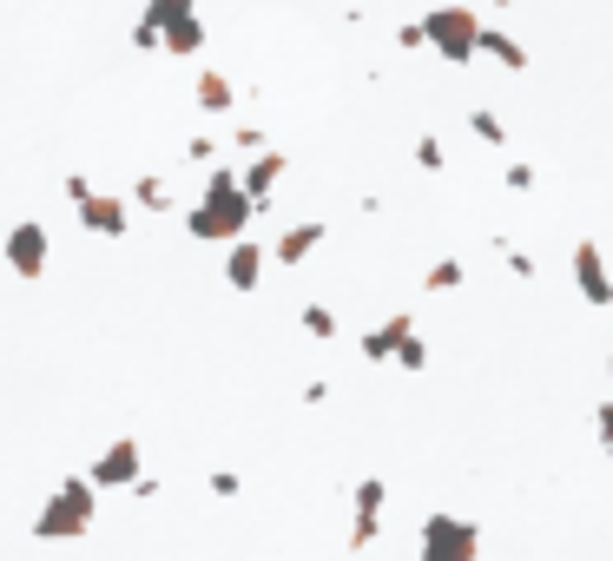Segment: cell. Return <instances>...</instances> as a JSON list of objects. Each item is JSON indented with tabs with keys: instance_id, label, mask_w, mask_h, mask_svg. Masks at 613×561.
<instances>
[{
	"instance_id": "obj_4",
	"label": "cell",
	"mask_w": 613,
	"mask_h": 561,
	"mask_svg": "<svg viewBox=\"0 0 613 561\" xmlns=\"http://www.w3.org/2000/svg\"><path fill=\"white\" fill-rule=\"evenodd\" d=\"M475 53H489V60H502L508 73H522V66H528V46H522L515 33H495V26H482V33H475Z\"/></svg>"
},
{
	"instance_id": "obj_5",
	"label": "cell",
	"mask_w": 613,
	"mask_h": 561,
	"mask_svg": "<svg viewBox=\"0 0 613 561\" xmlns=\"http://www.w3.org/2000/svg\"><path fill=\"white\" fill-rule=\"evenodd\" d=\"M456 284H462V265H456V258H442V265L429 271V291H456Z\"/></svg>"
},
{
	"instance_id": "obj_10",
	"label": "cell",
	"mask_w": 613,
	"mask_h": 561,
	"mask_svg": "<svg viewBox=\"0 0 613 561\" xmlns=\"http://www.w3.org/2000/svg\"><path fill=\"white\" fill-rule=\"evenodd\" d=\"M607 377H613V357H607Z\"/></svg>"
},
{
	"instance_id": "obj_9",
	"label": "cell",
	"mask_w": 613,
	"mask_h": 561,
	"mask_svg": "<svg viewBox=\"0 0 613 561\" xmlns=\"http://www.w3.org/2000/svg\"><path fill=\"white\" fill-rule=\"evenodd\" d=\"M594 430H601V443H613V403H601V410H594Z\"/></svg>"
},
{
	"instance_id": "obj_2",
	"label": "cell",
	"mask_w": 613,
	"mask_h": 561,
	"mask_svg": "<svg viewBox=\"0 0 613 561\" xmlns=\"http://www.w3.org/2000/svg\"><path fill=\"white\" fill-rule=\"evenodd\" d=\"M475 549H482L475 522H456V516H429V529H423V555H429V561H469Z\"/></svg>"
},
{
	"instance_id": "obj_6",
	"label": "cell",
	"mask_w": 613,
	"mask_h": 561,
	"mask_svg": "<svg viewBox=\"0 0 613 561\" xmlns=\"http://www.w3.org/2000/svg\"><path fill=\"white\" fill-rule=\"evenodd\" d=\"M475 132H482L489 145H508V132H502V119H495V112H475Z\"/></svg>"
},
{
	"instance_id": "obj_1",
	"label": "cell",
	"mask_w": 613,
	"mask_h": 561,
	"mask_svg": "<svg viewBox=\"0 0 613 561\" xmlns=\"http://www.w3.org/2000/svg\"><path fill=\"white\" fill-rule=\"evenodd\" d=\"M475 33H482V20L469 13V7H436L429 20H423V40L442 53V60H475Z\"/></svg>"
},
{
	"instance_id": "obj_7",
	"label": "cell",
	"mask_w": 613,
	"mask_h": 561,
	"mask_svg": "<svg viewBox=\"0 0 613 561\" xmlns=\"http://www.w3.org/2000/svg\"><path fill=\"white\" fill-rule=\"evenodd\" d=\"M508 185H515V192H528V185H535V165H522V159H515V165H508Z\"/></svg>"
},
{
	"instance_id": "obj_3",
	"label": "cell",
	"mask_w": 613,
	"mask_h": 561,
	"mask_svg": "<svg viewBox=\"0 0 613 561\" xmlns=\"http://www.w3.org/2000/svg\"><path fill=\"white\" fill-rule=\"evenodd\" d=\"M574 284H581V298H588L594 311H607V304H613V271H607V258H601L594 238L574 245Z\"/></svg>"
},
{
	"instance_id": "obj_8",
	"label": "cell",
	"mask_w": 613,
	"mask_h": 561,
	"mask_svg": "<svg viewBox=\"0 0 613 561\" xmlns=\"http://www.w3.org/2000/svg\"><path fill=\"white\" fill-rule=\"evenodd\" d=\"M502 258H508V271H515V278H535V258H528V251H502Z\"/></svg>"
},
{
	"instance_id": "obj_11",
	"label": "cell",
	"mask_w": 613,
	"mask_h": 561,
	"mask_svg": "<svg viewBox=\"0 0 613 561\" xmlns=\"http://www.w3.org/2000/svg\"><path fill=\"white\" fill-rule=\"evenodd\" d=\"M607 456H613V443H607Z\"/></svg>"
}]
</instances>
